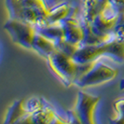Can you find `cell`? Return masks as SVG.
Instances as JSON below:
<instances>
[{
	"label": "cell",
	"mask_w": 124,
	"mask_h": 124,
	"mask_svg": "<svg viewBox=\"0 0 124 124\" xmlns=\"http://www.w3.org/2000/svg\"><path fill=\"white\" fill-rule=\"evenodd\" d=\"M117 75V69L109 67L103 62H97L96 60L87 72L76 79L74 85L79 88L93 87L114 79Z\"/></svg>",
	"instance_id": "4"
},
{
	"label": "cell",
	"mask_w": 124,
	"mask_h": 124,
	"mask_svg": "<svg viewBox=\"0 0 124 124\" xmlns=\"http://www.w3.org/2000/svg\"><path fill=\"white\" fill-rule=\"evenodd\" d=\"M119 89H120L121 91H123L124 90V78L123 79H121L120 82H119Z\"/></svg>",
	"instance_id": "20"
},
{
	"label": "cell",
	"mask_w": 124,
	"mask_h": 124,
	"mask_svg": "<svg viewBox=\"0 0 124 124\" xmlns=\"http://www.w3.org/2000/svg\"><path fill=\"white\" fill-rule=\"evenodd\" d=\"M101 97L92 95L90 93L79 91L77 96V102L75 108L67 112L68 122L75 123L93 124L94 121V110L98 105Z\"/></svg>",
	"instance_id": "3"
},
{
	"label": "cell",
	"mask_w": 124,
	"mask_h": 124,
	"mask_svg": "<svg viewBox=\"0 0 124 124\" xmlns=\"http://www.w3.org/2000/svg\"><path fill=\"white\" fill-rule=\"evenodd\" d=\"M108 4L117 11L119 16L124 13V0H108Z\"/></svg>",
	"instance_id": "19"
},
{
	"label": "cell",
	"mask_w": 124,
	"mask_h": 124,
	"mask_svg": "<svg viewBox=\"0 0 124 124\" xmlns=\"http://www.w3.org/2000/svg\"><path fill=\"white\" fill-rule=\"evenodd\" d=\"M32 50H35L47 60L56 50V47L53 41L37 32L33 40Z\"/></svg>",
	"instance_id": "10"
},
{
	"label": "cell",
	"mask_w": 124,
	"mask_h": 124,
	"mask_svg": "<svg viewBox=\"0 0 124 124\" xmlns=\"http://www.w3.org/2000/svg\"><path fill=\"white\" fill-rule=\"evenodd\" d=\"M46 104H47L46 101L38 97H32L27 101H23V106L28 114H31L35 111L41 109L42 107L46 106Z\"/></svg>",
	"instance_id": "15"
},
{
	"label": "cell",
	"mask_w": 124,
	"mask_h": 124,
	"mask_svg": "<svg viewBox=\"0 0 124 124\" xmlns=\"http://www.w3.org/2000/svg\"><path fill=\"white\" fill-rule=\"evenodd\" d=\"M47 61L51 71L60 78L65 87L74 85L79 74V63L75 62L73 57L56 50Z\"/></svg>",
	"instance_id": "2"
},
{
	"label": "cell",
	"mask_w": 124,
	"mask_h": 124,
	"mask_svg": "<svg viewBox=\"0 0 124 124\" xmlns=\"http://www.w3.org/2000/svg\"><path fill=\"white\" fill-rule=\"evenodd\" d=\"M54 44H55L56 50L61 51L62 53H64V54H66V55L71 56V57H73L75 52L78 49V47L68 43L63 38L61 39V40H59V41H57V42H55Z\"/></svg>",
	"instance_id": "16"
},
{
	"label": "cell",
	"mask_w": 124,
	"mask_h": 124,
	"mask_svg": "<svg viewBox=\"0 0 124 124\" xmlns=\"http://www.w3.org/2000/svg\"><path fill=\"white\" fill-rule=\"evenodd\" d=\"M4 29L8 33L14 43L32 50L33 40L37 33L35 25L19 20L9 19L4 24Z\"/></svg>",
	"instance_id": "5"
},
{
	"label": "cell",
	"mask_w": 124,
	"mask_h": 124,
	"mask_svg": "<svg viewBox=\"0 0 124 124\" xmlns=\"http://www.w3.org/2000/svg\"><path fill=\"white\" fill-rule=\"evenodd\" d=\"M70 11H71V7L68 3L58 4L55 7L49 8L48 16L46 19V24L60 23L61 21L68 17Z\"/></svg>",
	"instance_id": "13"
},
{
	"label": "cell",
	"mask_w": 124,
	"mask_h": 124,
	"mask_svg": "<svg viewBox=\"0 0 124 124\" xmlns=\"http://www.w3.org/2000/svg\"><path fill=\"white\" fill-rule=\"evenodd\" d=\"M83 23H91L94 17L108 5V0H83Z\"/></svg>",
	"instance_id": "11"
},
{
	"label": "cell",
	"mask_w": 124,
	"mask_h": 124,
	"mask_svg": "<svg viewBox=\"0 0 124 124\" xmlns=\"http://www.w3.org/2000/svg\"><path fill=\"white\" fill-rule=\"evenodd\" d=\"M26 122V123H62L65 122L62 120L57 116L52 107L46 104V106L42 107L41 109L35 111L34 113L28 114L25 117L21 123Z\"/></svg>",
	"instance_id": "8"
},
{
	"label": "cell",
	"mask_w": 124,
	"mask_h": 124,
	"mask_svg": "<svg viewBox=\"0 0 124 124\" xmlns=\"http://www.w3.org/2000/svg\"><path fill=\"white\" fill-rule=\"evenodd\" d=\"M60 24L62 25L63 30V39L68 43L79 48L84 37L82 25L79 24L76 19L70 17L61 21Z\"/></svg>",
	"instance_id": "7"
},
{
	"label": "cell",
	"mask_w": 124,
	"mask_h": 124,
	"mask_svg": "<svg viewBox=\"0 0 124 124\" xmlns=\"http://www.w3.org/2000/svg\"><path fill=\"white\" fill-rule=\"evenodd\" d=\"M116 117L111 121L114 123H124V99L116 100L113 104Z\"/></svg>",
	"instance_id": "17"
},
{
	"label": "cell",
	"mask_w": 124,
	"mask_h": 124,
	"mask_svg": "<svg viewBox=\"0 0 124 124\" xmlns=\"http://www.w3.org/2000/svg\"><path fill=\"white\" fill-rule=\"evenodd\" d=\"M118 17H107L103 13H99L94 17L90 24L92 30L96 35L101 37H106L113 31L118 22Z\"/></svg>",
	"instance_id": "9"
},
{
	"label": "cell",
	"mask_w": 124,
	"mask_h": 124,
	"mask_svg": "<svg viewBox=\"0 0 124 124\" xmlns=\"http://www.w3.org/2000/svg\"><path fill=\"white\" fill-rule=\"evenodd\" d=\"M37 33L41 34L45 37L50 39L54 43L63 38V30L60 23L52 24H45L40 26H35Z\"/></svg>",
	"instance_id": "14"
},
{
	"label": "cell",
	"mask_w": 124,
	"mask_h": 124,
	"mask_svg": "<svg viewBox=\"0 0 124 124\" xmlns=\"http://www.w3.org/2000/svg\"><path fill=\"white\" fill-rule=\"evenodd\" d=\"M101 56H109L118 62H124V40L114 39L98 45L80 46L73 55L78 63H88L96 61Z\"/></svg>",
	"instance_id": "1"
},
{
	"label": "cell",
	"mask_w": 124,
	"mask_h": 124,
	"mask_svg": "<svg viewBox=\"0 0 124 124\" xmlns=\"http://www.w3.org/2000/svg\"><path fill=\"white\" fill-rule=\"evenodd\" d=\"M24 100H17L8 109L4 123H21V121L28 115L23 106Z\"/></svg>",
	"instance_id": "12"
},
{
	"label": "cell",
	"mask_w": 124,
	"mask_h": 124,
	"mask_svg": "<svg viewBox=\"0 0 124 124\" xmlns=\"http://www.w3.org/2000/svg\"><path fill=\"white\" fill-rule=\"evenodd\" d=\"M112 32L116 39L124 40V13L118 17V22Z\"/></svg>",
	"instance_id": "18"
},
{
	"label": "cell",
	"mask_w": 124,
	"mask_h": 124,
	"mask_svg": "<svg viewBox=\"0 0 124 124\" xmlns=\"http://www.w3.org/2000/svg\"><path fill=\"white\" fill-rule=\"evenodd\" d=\"M9 19L19 20L35 26L42 25V21L37 13L27 6L23 0H5Z\"/></svg>",
	"instance_id": "6"
}]
</instances>
